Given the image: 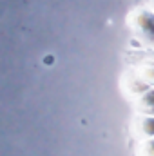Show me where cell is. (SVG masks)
I'll return each instance as SVG.
<instances>
[{
  "instance_id": "2",
  "label": "cell",
  "mask_w": 154,
  "mask_h": 156,
  "mask_svg": "<svg viewBox=\"0 0 154 156\" xmlns=\"http://www.w3.org/2000/svg\"><path fill=\"white\" fill-rule=\"evenodd\" d=\"M138 111L147 113L149 116L154 115V89L145 91V93L138 98Z\"/></svg>"
},
{
  "instance_id": "1",
  "label": "cell",
  "mask_w": 154,
  "mask_h": 156,
  "mask_svg": "<svg viewBox=\"0 0 154 156\" xmlns=\"http://www.w3.org/2000/svg\"><path fill=\"white\" fill-rule=\"evenodd\" d=\"M129 26L143 45H154V11L138 7L129 15Z\"/></svg>"
},
{
  "instance_id": "4",
  "label": "cell",
  "mask_w": 154,
  "mask_h": 156,
  "mask_svg": "<svg viewBox=\"0 0 154 156\" xmlns=\"http://www.w3.org/2000/svg\"><path fill=\"white\" fill-rule=\"evenodd\" d=\"M140 156H154V140H149V142L143 144Z\"/></svg>"
},
{
  "instance_id": "5",
  "label": "cell",
  "mask_w": 154,
  "mask_h": 156,
  "mask_svg": "<svg viewBox=\"0 0 154 156\" xmlns=\"http://www.w3.org/2000/svg\"><path fill=\"white\" fill-rule=\"evenodd\" d=\"M151 2H152V4H154V0H151Z\"/></svg>"
},
{
  "instance_id": "3",
  "label": "cell",
  "mask_w": 154,
  "mask_h": 156,
  "mask_svg": "<svg viewBox=\"0 0 154 156\" xmlns=\"http://www.w3.org/2000/svg\"><path fill=\"white\" fill-rule=\"evenodd\" d=\"M138 131L143 136H154V118L152 116L140 118L138 120Z\"/></svg>"
}]
</instances>
